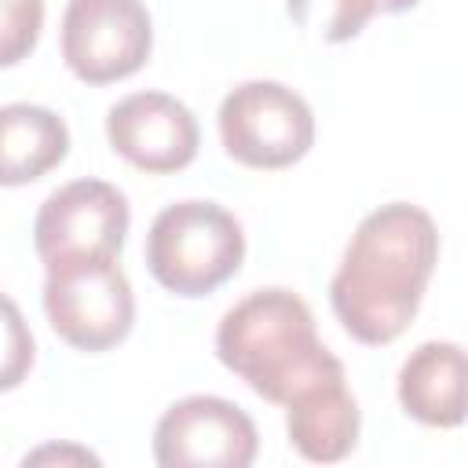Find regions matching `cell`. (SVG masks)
Wrapping results in <instances>:
<instances>
[{"label":"cell","instance_id":"cell-2","mask_svg":"<svg viewBox=\"0 0 468 468\" xmlns=\"http://www.w3.org/2000/svg\"><path fill=\"white\" fill-rule=\"evenodd\" d=\"M216 355L274 406L344 377V362L318 340L311 307L292 289L278 285L249 292L219 318Z\"/></svg>","mask_w":468,"mask_h":468},{"label":"cell","instance_id":"cell-17","mask_svg":"<svg viewBox=\"0 0 468 468\" xmlns=\"http://www.w3.org/2000/svg\"><path fill=\"white\" fill-rule=\"evenodd\" d=\"M417 4H420V0H380L377 11H380V15H402V11L417 7Z\"/></svg>","mask_w":468,"mask_h":468},{"label":"cell","instance_id":"cell-4","mask_svg":"<svg viewBox=\"0 0 468 468\" xmlns=\"http://www.w3.org/2000/svg\"><path fill=\"white\" fill-rule=\"evenodd\" d=\"M44 314L77 351H110L135 325V292L117 256H80L44 267Z\"/></svg>","mask_w":468,"mask_h":468},{"label":"cell","instance_id":"cell-5","mask_svg":"<svg viewBox=\"0 0 468 468\" xmlns=\"http://www.w3.org/2000/svg\"><path fill=\"white\" fill-rule=\"evenodd\" d=\"M219 139L227 157L245 168H289L314 143L307 99L278 80H245L219 102Z\"/></svg>","mask_w":468,"mask_h":468},{"label":"cell","instance_id":"cell-10","mask_svg":"<svg viewBox=\"0 0 468 468\" xmlns=\"http://www.w3.org/2000/svg\"><path fill=\"white\" fill-rule=\"evenodd\" d=\"M358 428H362V413L344 377L314 384L285 402V431L303 461L314 464L344 461L358 442Z\"/></svg>","mask_w":468,"mask_h":468},{"label":"cell","instance_id":"cell-12","mask_svg":"<svg viewBox=\"0 0 468 468\" xmlns=\"http://www.w3.org/2000/svg\"><path fill=\"white\" fill-rule=\"evenodd\" d=\"M66 154L69 128L55 110L37 102L0 106V186H26L58 168Z\"/></svg>","mask_w":468,"mask_h":468},{"label":"cell","instance_id":"cell-16","mask_svg":"<svg viewBox=\"0 0 468 468\" xmlns=\"http://www.w3.org/2000/svg\"><path fill=\"white\" fill-rule=\"evenodd\" d=\"M99 464V457L91 453V450H84V446H73V442H62V446H40V450H33V453H26L22 457V464L29 468V464Z\"/></svg>","mask_w":468,"mask_h":468},{"label":"cell","instance_id":"cell-15","mask_svg":"<svg viewBox=\"0 0 468 468\" xmlns=\"http://www.w3.org/2000/svg\"><path fill=\"white\" fill-rule=\"evenodd\" d=\"M44 0H0V69L18 66L40 40Z\"/></svg>","mask_w":468,"mask_h":468},{"label":"cell","instance_id":"cell-11","mask_svg":"<svg viewBox=\"0 0 468 468\" xmlns=\"http://www.w3.org/2000/svg\"><path fill=\"white\" fill-rule=\"evenodd\" d=\"M402 410L428 428L464 420V351L453 340H424L399 369Z\"/></svg>","mask_w":468,"mask_h":468},{"label":"cell","instance_id":"cell-3","mask_svg":"<svg viewBox=\"0 0 468 468\" xmlns=\"http://www.w3.org/2000/svg\"><path fill=\"white\" fill-rule=\"evenodd\" d=\"M146 271L176 296H208L241 271L245 230L216 201H176L146 230Z\"/></svg>","mask_w":468,"mask_h":468},{"label":"cell","instance_id":"cell-1","mask_svg":"<svg viewBox=\"0 0 468 468\" xmlns=\"http://www.w3.org/2000/svg\"><path fill=\"white\" fill-rule=\"evenodd\" d=\"M439 263V227L410 201L373 208L351 234L329 282L336 322L358 344L384 347L399 340L420 311Z\"/></svg>","mask_w":468,"mask_h":468},{"label":"cell","instance_id":"cell-14","mask_svg":"<svg viewBox=\"0 0 468 468\" xmlns=\"http://www.w3.org/2000/svg\"><path fill=\"white\" fill-rule=\"evenodd\" d=\"M37 362L33 329L22 314V307L0 292V391H15Z\"/></svg>","mask_w":468,"mask_h":468},{"label":"cell","instance_id":"cell-8","mask_svg":"<svg viewBox=\"0 0 468 468\" xmlns=\"http://www.w3.org/2000/svg\"><path fill=\"white\" fill-rule=\"evenodd\" d=\"M256 450L252 417L219 395H186L154 428V461L161 468H249Z\"/></svg>","mask_w":468,"mask_h":468},{"label":"cell","instance_id":"cell-7","mask_svg":"<svg viewBox=\"0 0 468 468\" xmlns=\"http://www.w3.org/2000/svg\"><path fill=\"white\" fill-rule=\"evenodd\" d=\"M128 223V197L113 183L73 179L44 197L33 219V249L44 267L80 256H121Z\"/></svg>","mask_w":468,"mask_h":468},{"label":"cell","instance_id":"cell-13","mask_svg":"<svg viewBox=\"0 0 468 468\" xmlns=\"http://www.w3.org/2000/svg\"><path fill=\"white\" fill-rule=\"evenodd\" d=\"M380 0H285V11L296 26L314 29L325 44H344L366 29Z\"/></svg>","mask_w":468,"mask_h":468},{"label":"cell","instance_id":"cell-6","mask_svg":"<svg viewBox=\"0 0 468 468\" xmlns=\"http://www.w3.org/2000/svg\"><path fill=\"white\" fill-rule=\"evenodd\" d=\"M154 48L143 0H69L62 15V58L84 84H113L139 73Z\"/></svg>","mask_w":468,"mask_h":468},{"label":"cell","instance_id":"cell-9","mask_svg":"<svg viewBox=\"0 0 468 468\" xmlns=\"http://www.w3.org/2000/svg\"><path fill=\"white\" fill-rule=\"evenodd\" d=\"M106 139L113 154L150 176H168L197 157L201 132L186 102L168 91H132L106 113Z\"/></svg>","mask_w":468,"mask_h":468}]
</instances>
